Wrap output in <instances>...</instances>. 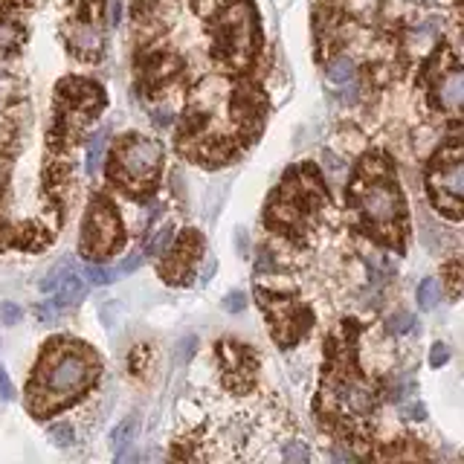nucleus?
Listing matches in <instances>:
<instances>
[{"label": "nucleus", "mask_w": 464, "mask_h": 464, "mask_svg": "<svg viewBox=\"0 0 464 464\" xmlns=\"http://www.w3.org/2000/svg\"><path fill=\"white\" fill-rule=\"evenodd\" d=\"M0 316H4V322H6V325H15V322L20 320V308L12 305V302H6L4 308H0Z\"/></svg>", "instance_id": "30"}, {"label": "nucleus", "mask_w": 464, "mask_h": 464, "mask_svg": "<svg viewBox=\"0 0 464 464\" xmlns=\"http://www.w3.org/2000/svg\"><path fill=\"white\" fill-rule=\"evenodd\" d=\"M119 232H122V227H119L116 209L105 198H96L87 209L84 227H82V253L87 258L111 256L119 244Z\"/></svg>", "instance_id": "9"}, {"label": "nucleus", "mask_w": 464, "mask_h": 464, "mask_svg": "<svg viewBox=\"0 0 464 464\" xmlns=\"http://www.w3.org/2000/svg\"><path fill=\"white\" fill-rule=\"evenodd\" d=\"M58 316V308H56V302H46V305H38V320H44V322H53Z\"/></svg>", "instance_id": "31"}, {"label": "nucleus", "mask_w": 464, "mask_h": 464, "mask_svg": "<svg viewBox=\"0 0 464 464\" xmlns=\"http://www.w3.org/2000/svg\"><path fill=\"white\" fill-rule=\"evenodd\" d=\"M256 299H261V308L267 313V320H270L273 339L284 349L296 343V339L305 334V328L311 325V313L299 299L279 296V293H270L264 287L256 290Z\"/></svg>", "instance_id": "8"}, {"label": "nucleus", "mask_w": 464, "mask_h": 464, "mask_svg": "<svg viewBox=\"0 0 464 464\" xmlns=\"http://www.w3.org/2000/svg\"><path fill=\"white\" fill-rule=\"evenodd\" d=\"M172 238H175V227H172V224H165L163 230L154 232V241L149 244V247H145V256H163L165 247L172 244Z\"/></svg>", "instance_id": "19"}, {"label": "nucleus", "mask_w": 464, "mask_h": 464, "mask_svg": "<svg viewBox=\"0 0 464 464\" xmlns=\"http://www.w3.org/2000/svg\"><path fill=\"white\" fill-rule=\"evenodd\" d=\"M325 76H328V82H334V84H349V82H354V76H357L354 61H351L349 56L334 58V61L325 67Z\"/></svg>", "instance_id": "15"}, {"label": "nucleus", "mask_w": 464, "mask_h": 464, "mask_svg": "<svg viewBox=\"0 0 464 464\" xmlns=\"http://www.w3.org/2000/svg\"><path fill=\"white\" fill-rule=\"evenodd\" d=\"M134 424H137L134 418H125V421H122V424L113 429V435H111V438H113V447H116V453H119L122 447H128V444H131V432H134Z\"/></svg>", "instance_id": "21"}, {"label": "nucleus", "mask_w": 464, "mask_h": 464, "mask_svg": "<svg viewBox=\"0 0 464 464\" xmlns=\"http://www.w3.org/2000/svg\"><path fill=\"white\" fill-rule=\"evenodd\" d=\"M438 282L435 279H424L421 284H418V308L421 311H432L435 308V302H438Z\"/></svg>", "instance_id": "18"}, {"label": "nucleus", "mask_w": 464, "mask_h": 464, "mask_svg": "<svg viewBox=\"0 0 464 464\" xmlns=\"http://www.w3.org/2000/svg\"><path fill=\"white\" fill-rule=\"evenodd\" d=\"M53 293H56V308H70V305H76V302L84 296V282L70 270V273L58 282V287H56Z\"/></svg>", "instance_id": "14"}, {"label": "nucleus", "mask_w": 464, "mask_h": 464, "mask_svg": "<svg viewBox=\"0 0 464 464\" xmlns=\"http://www.w3.org/2000/svg\"><path fill=\"white\" fill-rule=\"evenodd\" d=\"M67 41L73 53L82 58H99L102 53V23H99V6H87L82 18H76L67 30Z\"/></svg>", "instance_id": "11"}, {"label": "nucleus", "mask_w": 464, "mask_h": 464, "mask_svg": "<svg viewBox=\"0 0 464 464\" xmlns=\"http://www.w3.org/2000/svg\"><path fill=\"white\" fill-rule=\"evenodd\" d=\"M58 346L61 349L50 346V351L44 354L30 389V406L38 415L53 412L70 398L82 395L93 383L96 372H99V363L84 346L76 343H58Z\"/></svg>", "instance_id": "1"}, {"label": "nucleus", "mask_w": 464, "mask_h": 464, "mask_svg": "<svg viewBox=\"0 0 464 464\" xmlns=\"http://www.w3.org/2000/svg\"><path fill=\"white\" fill-rule=\"evenodd\" d=\"M194 346H198V339H194L192 334H189L186 339H180V343H177V363H180V365H183V363H186L192 354H194Z\"/></svg>", "instance_id": "27"}, {"label": "nucleus", "mask_w": 464, "mask_h": 464, "mask_svg": "<svg viewBox=\"0 0 464 464\" xmlns=\"http://www.w3.org/2000/svg\"><path fill=\"white\" fill-rule=\"evenodd\" d=\"M218 4H224V0H194V6H198V12H212Z\"/></svg>", "instance_id": "34"}, {"label": "nucleus", "mask_w": 464, "mask_h": 464, "mask_svg": "<svg viewBox=\"0 0 464 464\" xmlns=\"http://www.w3.org/2000/svg\"><path fill=\"white\" fill-rule=\"evenodd\" d=\"M20 41V27L18 20L0 6V50H9V46H15Z\"/></svg>", "instance_id": "16"}, {"label": "nucleus", "mask_w": 464, "mask_h": 464, "mask_svg": "<svg viewBox=\"0 0 464 464\" xmlns=\"http://www.w3.org/2000/svg\"><path fill=\"white\" fill-rule=\"evenodd\" d=\"M142 258H145V253H134L131 258H125L119 264V273H131V270H137V267L142 264Z\"/></svg>", "instance_id": "32"}, {"label": "nucleus", "mask_w": 464, "mask_h": 464, "mask_svg": "<svg viewBox=\"0 0 464 464\" xmlns=\"http://www.w3.org/2000/svg\"><path fill=\"white\" fill-rule=\"evenodd\" d=\"M435 93H438V105L447 113L458 116L461 102H464V73L456 61L447 70H441V76H435Z\"/></svg>", "instance_id": "13"}, {"label": "nucleus", "mask_w": 464, "mask_h": 464, "mask_svg": "<svg viewBox=\"0 0 464 464\" xmlns=\"http://www.w3.org/2000/svg\"><path fill=\"white\" fill-rule=\"evenodd\" d=\"M70 270H73V264H70V261H61V264H56L53 270H50V273H46V276L41 279V290H44V293H53V290L58 287V282H61V279H64Z\"/></svg>", "instance_id": "20"}, {"label": "nucleus", "mask_w": 464, "mask_h": 464, "mask_svg": "<svg viewBox=\"0 0 464 464\" xmlns=\"http://www.w3.org/2000/svg\"><path fill=\"white\" fill-rule=\"evenodd\" d=\"M50 438H53L58 447H70L73 438H76V432H73L70 424H53V427H50Z\"/></svg>", "instance_id": "23"}, {"label": "nucleus", "mask_w": 464, "mask_h": 464, "mask_svg": "<svg viewBox=\"0 0 464 464\" xmlns=\"http://www.w3.org/2000/svg\"><path fill=\"white\" fill-rule=\"evenodd\" d=\"M458 270H461V264L453 261V264H450V287H453V296H458Z\"/></svg>", "instance_id": "33"}, {"label": "nucleus", "mask_w": 464, "mask_h": 464, "mask_svg": "<svg viewBox=\"0 0 464 464\" xmlns=\"http://www.w3.org/2000/svg\"><path fill=\"white\" fill-rule=\"evenodd\" d=\"M215 58L227 67H247L256 56V12L247 0L230 4L215 20Z\"/></svg>", "instance_id": "4"}, {"label": "nucleus", "mask_w": 464, "mask_h": 464, "mask_svg": "<svg viewBox=\"0 0 464 464\" xmlns=\"http://www.w3.org/2000/svg\"><path fill=\"white\" fill-rule=\"evenodd\" d=\"M163 163V145L149 137H128L125 142L116 149L113 165H111V177L119 180L125 189H139V186H151L157 180Z\"/></svg>", "instance_id": "5"}, {"label": "nucleus", "mask_w": 464, "mask_h": 464, "mask_svg": "<svg viewBox=\"0 0 464 464\" xmlns=\"http://www.w3.org/2000/svg\"><path fill=\"white\" fill-rule=\"evenodd\" d=\"M412 325H415V320H412V313H395V316H389V331H392L395 337H401V334H409L412 331Z\"/></svg>", "instance_id": "22"}, {"label": "nucleus", "mask_w": 464, "mask_h": 464, "mask_svg": "<svg viewBox=\"0 0 464 464\" xmlns=\"http://www.w3.org/2000/svg\"><path fill=\"white\" fill-rule=\"evenodd\" d=\"M84 276L90 284H108L113 279V273L108 270V267H99V264H87L84 267Z\"/></svg>", "instance_id": "24"}, {"label": "nucleus", "mask_w": 464, "mask_h": 464, "mask_svg": "<svg viewBox=\"0 0 464 464\" xmlns=\"http://www.w3.org/2000/svg\"><path fill=\"white\" fill-rule=\"evenodd\" d=\"M450 360V351H447V346L444 343H435L432 346V354H429V363L435 365V369H438V365H444Z\"/></svg>", "instance_id": "29"}, {"label": "nucleus", "mask_w": 464, "mask_h": 464, "mask_svg": "<svg viewBox=\"0 0 464 464\" xmlns=\"http://www.w3.org/2000/svg\"><path fill=\"white\" fill-rule=\"evenodd\" d=\"M322 403L328 412H337L339 418H351V421H363L375 412V392L372 386L365 383L357 369H349V357L337 354L334 357V369L328 372V377L322 380Z\"/></svg>", "instance_id": "3"}, {"label": "nucleus", "mask_w": 464, "mask_h": 464, "mask_svg": "<svg viewBox=\"0 0 464 464\" xmlns=\"http://www.w3.org/2000/svg\"><path fill=\"white\" fill-rule=\"evenodd\" d=\"M429 192L435 203L447 209L450 218L461 215V194H464V157H461V145L450 142L441 149L429 165V175H427Z\"/></svg>", "instance_id": "7"}, {"label": "nucleus", "mask_w": 464, "mask_h": 464, "mask_svg": "<svg viewBox=\"0 0 464 464\" xmlns=\"http://www.w3.org/2000/svg\"><path fill=\"white\" fill-rule=\"evenodd\" d=\"M282 458L284 461H308L311 453H308V447L302 441H287V447L282 450Z\"/></svg>", "instance_id": "25"}, {"label": "nucleus", "mask_w": 464, "mask_h": 464, "mask_svg": "<svg viewBox=\"0 0 464 464\" xmlns=\"http://www.w3.org/2000/svg\"><path fill=\"white\" fill-rule=\"evenodd\" d=\"M0 398H4V401H12L15 398V386H12V380H9L4 365H0Z\"/></svg>", "instance_id": "28"}, {"label": "nucleus", "mask_w": 464, "mask_h": 464, "mask_svg": "<svg viewBox=\"0 0 464 464\" xmlns=\"http://www.w3.org/2000/svg\"><path fill=\"white\" fill-rule=\"evenodd\" d=\"M244 308H247V296H244L241 290L230 293V296L224 299V311H230V313H241Z\"/></svg>", "instance_id": "26"}, {"label": "nucleus", "mask_w": 464, "mask_h": 464, "mask_svg": "<svg viewBox=\"0 0 464 464\" xmlns=\"http://www.w3.org/2000/svg\"><path fill=\"white\" fill-rule=\"evenodd\" d=\"M201 247H203V241L201 235L189 230L180 241H177V247L168 253V258L160 264V273H165V282H172V284H183L189 282L192 270H194V264H198L201 258Z\"/></svg>", "instance_id": "10"}, {"label": "nucleus", "mask_w": 464, "mask_h": 464, "mask_svg": "<svg viewBox=\"0 0 464 464\" xmlns=\"http://www.w3.org/2000/svg\"><path fill=\"white\" fill-rule=\"evenodd\" d=\"M351 206L365 224V230L401 247V238L406 232V212H403L406 206L398 189V177H392L386 163L363 165V172L351 189Z\"/></svg>", "instance_id": "2"}, {"label": "nucleus", "mask_w": 464, "mask_h": 464, "mask_svg": "<svg viewBox=\"0 0 464 464\" xmlns=\"http://www.w3.org/2000/svg\"><path fill=\"white\" fill-rule=\"evenodd\" d=\"M296 177H299V183H293V177L287 175L282 192L276 194L279 206H270V212H267V224L270 227L282 224V227L302 232V227H308L311 218L325 203L322 192H320V180H316L311 172H308V183H302V172H296Z\"/></svg>", "instance_id": "6"}, {"label": "nucleus", "mask_w": 464, "mask_h": 464, "mask_svg": "<svg viewBox=\"0 0 464 464\" xmlns=\"http://www.w3.org/2000/svg\"><path fill=\"white\" fill-rule=\"evenodd\" d=\"M105 142H108V131H96L90 145H87V175H96L102 165V151H105Z\"/></svg>", "instance_id": "17"}, {"label": "nucleus", "mask_w": 464, "mask_h": 464, "mask_svg": "<svg viewBox=\"0 0 464 464\" xmlns=\"http://www.w3.org/2000/svg\"><path fill=\"white\" fill-rule=\"evenodd\" d=\"M221 360H224L230 389H235V392H250V386L256 380L253 351L247 346H238V343H221Z\"/></svg>", "instance_id": "12"}]
</instances>
